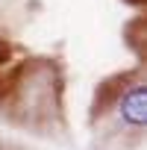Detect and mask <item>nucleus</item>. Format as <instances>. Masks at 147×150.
<instances>
[{
  "mask_svg": "<svg viewBox=\"0 0 147 150\" xmlns=\"http://www.w3.org/2000/svg\"><path fill=\"white\" fill-rule=\"evenodd\" d=\"M118 118L127 129H141L147 121V88L144 83H135L124 91V97L118 100Z\"/></svg>",
  "mask_w": 147,
  "mask_h": 150,
  "instance_id": "f257e3e1",
  "label": "nucleus"
},
{
  "mask_svg": "<svg viewBox=\"0 0 147 150\" xmlns=\"http://www.w3.org/2000/svg\"><path fill=\"white\" fill-rule=\"evenodd\" d=\"M127 3H141V0H127Z\"/></svg>",
  "mask_w": 147,
  "mask_h": 150,
  "instance_id": "f03ea898",
  "label": "nucleus"
}]
</instances>
